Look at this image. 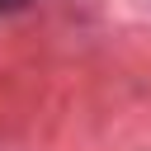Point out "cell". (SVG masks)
Here are the masks:
<instances>
[]
</instances>
